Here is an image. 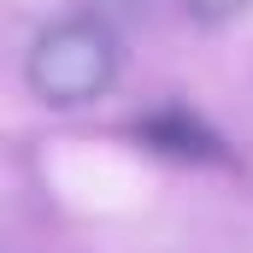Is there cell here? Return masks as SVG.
Listing matches in <instances>:
<instances>
[{
    "label": "cell",
    "mask_w": 253,
    "mask_h": 253,
    "mask_svg": "<svg viewBox=\"0 0 253 253\" xmlns=\"http://www.w3.org/2000/svg\"><path fill=\"white\" fill-rule=\"evenodd\" d=\"M141 129H147L159 147H171V153H212V147H206L212 135L194 124V118H183V112H159V118H147Z\"/></svg>",
    "instance_id": "2"
},
{
    "label": "cell",
    "mask_w": 253,
    "mask_h": 253,
    "mask_svg": "<svg viewBox=\"0 0 253 253\" xmlns=\"http://www.w3.org/2000/svg\"><path fill=\"white\" fill-rule=\"evenodd\" d=\"M248 6L253 0H177V12H183L189 24H200V30H224V24H236Z\"/></svg>",
    "instance_id": "3"
},
{
    "label": "cell",
    "mask_w": 253,
    "mask_h": 253,
    "mask_svg": "<svg viewBox=\"0 0 253 253\" xmlns=\"http://www.w3.org/2000/svg\"><path fill=\"white\" fill-rule=\"evenodd\" d=\"M124 71V47L112 36V24L100 18H59L30 42L24 83L36 100L47 106H88L100 100Z\"/></svg>",
    "instance_id": "1"
}]
</instances>
